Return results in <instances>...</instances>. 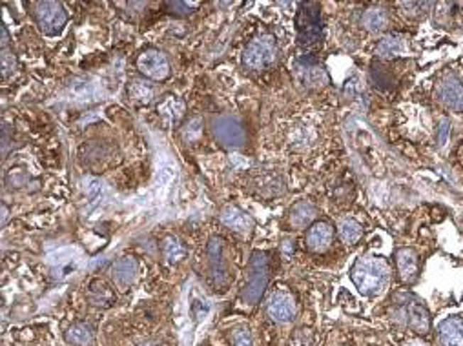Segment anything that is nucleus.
I'll list each match as a JSON object with an SVG mask.
<instances>
[{
	"mask_svg": "<svg viewBox=\"0 0 463 346\" xmlns=\"http://www.w3.org/2000/svg\"><path fill=\"white\" fill-rule=\"evenodd\" d=\"M350 277L363 296H378L388 281V266L381 257H359L354 262Z\"/></svg>",
	"mask_w": 463,
	"mask_h": 346,
	"instance_id": "nucleus-1",
	"label": "nucleus"
},
{
	"mask_svg": "<svg viewBox=\"0 0 463 346\" xmlns=\"http://www.w3.org/2000/svg\"><path fill=\"white\" fill-rule=\"evenodd\" d=\"M394 319L414 330L416 334H427L430 330V316L423 301L418 299L413 294H398L394 301Z\"/></svg>",
	"mask_w": 463,
	"mask_h": 346,
	"instance_id": "nucleus-2",
	"label": "nucleus"
},
{
	"mask_svg": "<svg viewBox=\"0 0 463 346\" xmlns=\"http://www.w3.org/2000/svg\"><path fill=\"white\" fill-rule=\"evenodd\" d=\"M298 38L303 48H316L321 44V11L316 2H303L299 4L298 11Z\"/></svg>",
	"mask_w": 463,
	"mask_h": 346,
	"instance_id": "nucleus-3",
	"label": "nucleus"
},
{
	"mask_svg": "<svg viewBox=\"0 0 463 346\" xmlns=\"http://www.w3.org/2000/svg\"><path fill=\"white\" fill-rule=\"evenodd\" d=\"M278 60V43L272 35L254 38L243 53V64L252 72L270 68Z\"/></svg>",
	"mask_w": 463,
	"mask_h": 346,
	"instance_id": "nucleus-4",
	"label": "nucleus"
},
{
	"mask_svg": "<svg viewBox=\"0 0 463 346\" xmlns=\"http://www.w3.org/2000/svg\"><path fill=\"white\" fill-rule=\"evenodd\" d=\"M249 272V281L244 284L243 299L244 303L256 304L261 299L266 284H268V259H266L265 252H254Z\"/></svg>",
	"mask_w": 463,
	"mask_h": 346,
	"instance_id": "nucleus-5",
	"label": "nucleus"
},
{
	"mask_svg": "<svg viewBox=\"0 0 463 346\" xmlns=\"http://www.w3.org/2000/svg\"><path fill=\"white\" fill-rule=\"evenodd\" d=\"M33 15L38 30L51 37L59 35L67 22L66 9L60 2H37L33 4Z\"/></svg>",
	"mask_w": 463,
	"mask_h": 346,
	"instance_id": "nucleus-6",
	"label": "nucleus"
},
{
	"mask_svg": "<svg viewBox=\"0 0 463 346\" xmlns=\"http://www.w3.org/2000/svg\"><path fill=\"white\" fill-rule=\"evenodd\" d=\"M214 135L224 148H241L246 143L244 126L236 115H221L215 118Z\"/></svg>",
	"mask_w": 463,
	"mask_h": 346,
	"instance_id": "nucleus-7",
	"label": "nucleus"
},
{
	"mask_svg": "<svg viewBox=\"0 0 463 346\" xmlns=\"http://www.w3.org/2000/svg\"><path fill=\"white\" fill-rule=\"evenodd\" d=\"M137 69L152 81H163L170 75L168 59L165 57V53H160L159 50H153V48L144 50L137 57Z\"/></svg>",
	"mask_w": 463,
	"mask_h": 346,
	"instance_id": "nucleus-8",
	"label": "nucleus"
},
{
	"mask_svg": "<svg viewBox=\"0 0 463 346\" xmlns=\"http://www.w3.org/2000/svg\"><path fill=\"white\" fill-rule=\"evenodd\" d=\"M80 257H82V255H80L79 250L67 246V248H62L59 250V252H55V254H51L50 257H48V262L53 266L55 277L66 279L79 270Z\"/></svg>",
	"mask_w": 463,
	"mask_h": 346,
	"instance_id": "nucleus-9",
	"label": "nucleus"
},
{
	"mask_svg": "<svg viewBox=\"0 0 463 346\" xmlns=\"http://www.w3.org/2000/svg\"><path fill=\"white\" fill-rule=\"evenodd\" d=\"M266 312L276 323H290L295 317L294 297L287 291H276L274 296L270 297Z\"/></svg>",
	"mask_w": 463,
	"mask_h": 346,
	"instance_id": "nucleus-10",
	"label": "nucleus"
},
{
	"mask_svg": "<svg viewBox=\"0 0 463 346\" xmlns=\"http://www.w3.org/2000/svg\"><path fill=\"white\" fill-rule=\"evenodd\" d=\"M438 99L452 111H463V84L454 75L445 77L438 88Z\"/></svg>",
	"mask_w": 463,
	"mask_h": 346,
	"instance_id": "nucleus-11",
	"label": "nucleus"
},
{
	"mask_svg": "<svg viewBox=\"0 0 463 346\" xmlns=\"http://www.w3.org/2000/svg\"><path fill=\"white\" fill-rule=\"evenodd\" d=\"M334 239V228L329 223H314L307 232V246L312 252H325Z\"/></svg>",
	"mask_w": 463,
	"mask_h": 346,
	"instance_id": "nucleus-12",
	"label": "nucleus"
},
{
	"mask_svg": "<svg viewBox=\"0 0 463 346\" xmlns=\"http://www.w3.org/2000/svg\"><path fill=\"white\" fill-rule=\"evenodd\" d=\"M438 335L442 346H463V319L462 317H447L440 323Z\"/></svg>",
	"mask_w": 463,
	"mask_h": 346,
	"instance_id": "nucleus-13",
	"label": "nucleus"
},
{
	"mask_svg": "<svg viewBox=\"0 0 463 346\" xmlns=\"http://www.w3.org/2000/svg\"><path fill=\"white\" fill-rule=\"evenodd\" d=\"M298 73L301 75V81L310 88H321L329 82V75L323 69V66L310 59H303L299 62Z\"/></svg>",
	"mask_w": 463,
	"mask_h": 346,
	"instance_id": "nucleus-14",
	"label": "nucleus"
},
{
	"mask_svg": "<svg viewBox=\"0 0 463 346\" xmlns=\"http://www.w3.org/2000/svg\"><path fill=\"white\" fill-rule=\"evenodd\" d=\"M396 264H398V272H400V277L403 283L410 284L416 281L420 268H418V255L414 250H410V248L398 250Z\"/></svg>",
	"mask_w": 463,
	"mask_h": 346,
	"instance_id": "nucleus-15",
	"label": "nucleus"
},
{
	"mask_svg": "<svg viewBox=\"0 0 463 346\" xmlns=\"http://www.w3.org/2000/svg\"><path fill=\"white\" fill-rule=\"evenodd\" d=\"M208 255H210V270L217 286L227 283V268L223 261V241L219 237H214L208 245Z\"/></svg>",
	"mask_w": 463,
	"mask_h": 346,
	"instance_id": "nucleus-16",
	"label": "nucleus"
},
{
	"mask_svg": "<svg viewBox=\"0 0 463 346\" xmlns=\"http://www.w3.org/2000/svg\"><path fill=\"white\" fill-rule=\"evenodd\" d=\"M137 272H139V266H137V261L134 257L119 259L114 266L115 283L121 288L130 286L135 281V277H137Z\"/></svg>",
	"mask_w": 463,
	"mask_h": 346,
	"instance_id": "nucleus-17",
	"label": "nucleus"
},
{
	"mask_svg": "<svg viewBox=\"0 0 463 346\" xmlns=\"http://www.w3.org/2000/svg\"><path fill=\"white\" fill-rule=\"evenodd\" d=\"M221 221L227 224L228 228L236 230V232H249L254 226V221L236 206L224 208V210L221 211Z\"/></svg>",
	"mask_w": 463,
	"mask_h": 346,
	"instance_id": "nucleus-18",
	"label": "nucleus"
},
{
	"mask_svg": "<svg viewBox=\"0 0 463 346\" xmlns=\"http://www.w3.org/2000/svg\"><path fill=\"white\" fill-rule=\"evenodd\" d=\"M378 55L383 59H392V57H401L407 51V38L401 35H387L381 38V43L378 44Z\"/></svg>",
	"mask_w": 463,
	"mask_h": 346,
	"instance_id": "nucleus-19",
	"label": "nucleus"
},
{
	"mask_svg": "<svg viewBox=\"0 0 463 346\" xmlns=\"http://www.w3.org/2000/svg\"><path fill=\"white\" fill-rule=\"evenodd\" d=\"M157 113H159L160 118H165V123H179L183 113H185V102L179 101L177 97H165L157 106Z\"/></svg>",
	"mask_w": 463,
	"mask_h": 346,
	"instance_id": "nucleus-20",
	"label": "nucleus"
},
{
	"mask_svg": "<svg viewBox=\"0 0 463 346\" xmlns=\"http://www.w3.org/2000/svg\"><path fill=\"white\" fill-rule=\"evenodd\" d=\"M128 97L137 104H150L153 99V88L144 79H134L128 84Z\"/></svg>",
	"mask_w": 463,
	"mask_h": 346,
	"instance_id": "nucleus-21",
	"label": "nucleus"
},
{
	"mask_svg": "<svg viewBox=\"0 0 463 346\" xmlns=\"http://www.w3.org/2000/svg\"><path fill=\"white\" fill-rule=\"evenodd\" d=\"M361 24H363V28H366L369 31L385 30V28H387V24H388L387 13H385L383 9H379V8L366 9V11L363 13Z\"/></svg>",
	"mask_w": 463,
	"mask_h": 346,
	"instance_id": "nucleus-22",
	"label": "nucleus"
},
{
	"mask_svg": "<svg viewBox=\"0 0 463 346\" xmlns=\"http://www.w3.org/2000/svg\"><path fill=\"white\" fill-rule=\"evenodd\" d=\"M66 341L73 346H89L93 341V332L88 325L77 323L66 332Z\"/></svg>",
	"mask_w": 463,
	"mask_h": 346,
	"instance_id": "nucleus-23",
	"label": "nucleus"
},
{
	"mask_svg": "<svg viewBox=\"0 0 463 346\" xmlns=\"http://www.w3.org/2000/svg\"><path fill=\"white\" fill-rule=\"evenodd\" d=\"M97 95V88L88 81H75L70 84V97L73 102H92Z\"/></svg>",
	"mask_w": 463,
	"mask_h": 346,
	"instance_id": "nucleus-24",
	"label": "nucleus"
},
{
	"mask_svg": "<svg viewBox=\"0 0 463 346\" xmlns=\"http://www.w3.org/2000/svg\"><path fill=\"white\" fill-rule=\"evenodd\" d=\"M163 255H165L168 264H175V262L185 259L186 250L177 237H168V239H165V242H163Z\"/></svg>",
	"mask_w": 463,
	"mask_h": 346,
	"instance_id": "nucleus-25",
	"label": "nucleus"
},
{
	"mask_svg": "<svg viewBox=\"0 0 463 346\" xmlns=\"http://www.w3.org/2000/svg\"><path fill=\"white\" fill-rule=\"evenodd\" d=\"M316 210L308 203H298L290 211V224L295 228H303L305 224H308L314 217Z\"/></svg>",
	"mask_w": 463,
	"mask_h": 346,
	"instance_id": "nucleus-26",
	"label": "nucleus"
},
{
	"mask_svg": "<svg viewBox=\"0 0 463 346\" xmlns=\"http://www.w3.org/2000/svg\"><path fill=\"white\" fill-rule=\"evenodd\" d=\"M363 235V228L361 224L356 223L354 219H347L343 221L342 226H339V237H342V241L345 245H354V242H358Z\"/></svg>",
	"mask_w": 463,
	"mask_h": 346,
	"instance_id": "nucleus-27",
	"label": "nucleus"
},
{
	"mask_svg": "<svg viewBox=\"0 0 463 346\" xmlns=\"http://www.w3.org/2000/svg\"><path fill=\"white\" fill-rule=\"evenodd\" d=\"M89 296H92L93 304H97V306H108V304L114 301V294L108 286H106L102 281H95L92 284V291H89Z\"/></svg>",
	"mask_w": 463,
	"mask_h": 346,
	"instance_id": "nucleus-28",
	"label": "nucleus"
},
{
	"mask_svg": "<svg viewBox=\"0 0 463 346\" xmlns=\"http://www.w3.org/2000/svg\"><path fill=\"white\" fill-rule=\"evenodd\" d=\"M82 190H85L86 197H88L92 203H97L102 195V190H104V184L95 177H86L85 181H82Z\"/></svg>",
	"mask_w": 463,
	"mask_h": 346,
	"instance_id": "nucleus-29",
	"label": "nucleus"
},
{
	"mask_svg": "<svg viewBox=\"0 0 463 346\" xmlns=\"http://www.w3.org/2000/svg\"><path fill=\"white\" fill-rule=\"evenodd\" d=\"M0 64H2V75L8 77L9 73L15 69L17 66V60H15V55L13 51H9L8 48H2V55H0Z\"/></svg>",
	"mask_w": 463,
	"mask_h": 346,
	"instance_id": "nucleus-30",
	"label": "nucleus"
},
{
	"mask_svg": "<svg viewBox=\"0 0 463 346\" xmlns=\"http://www.w3.org/2000/svg\"><path fill=\"white\" fill-rule=\"evenodd\" d=\"M232 345L234 346H252V339H250L249 328H237L232 334Z\"/></svg>",
	"mask_w": 463,
	"mask_h": 346,
	"instance_id": "nucleus-31",
	"label": "nucleus"
},
{
	"mask_svg": "<svg viewBox=\"0 0 463 346\" xmlns=\"http://www.w3.org/2000/svg\"><path fill=\"white\" fill-rule=\"evenodd\" d=\"M170 9H175L173 13H177V15H188L190 11L194 8H197L199 2H168Z\"/></svg>",
	"mask_w": 463,
	"mask_h": 346,
	"instance_id": "nucleus-32",
	"label": "nucleus"
},
{
	"mask_svg": "<svg viewBox=\"0 0 463 346\" xmlns=\"http://www.w3.org/2000/svg\"><path fill=\"white\" fill-rule=\"evenodd\" d=\"M447 130H449V126H447V123H443L442 126V144L445 143V135H447Z\"/></svg>",
	"mask_w": 463,
	"mask_h": 346,
	"instance_id": "nucleus-33",
	"label": "nucleus"
}]
</instances>
